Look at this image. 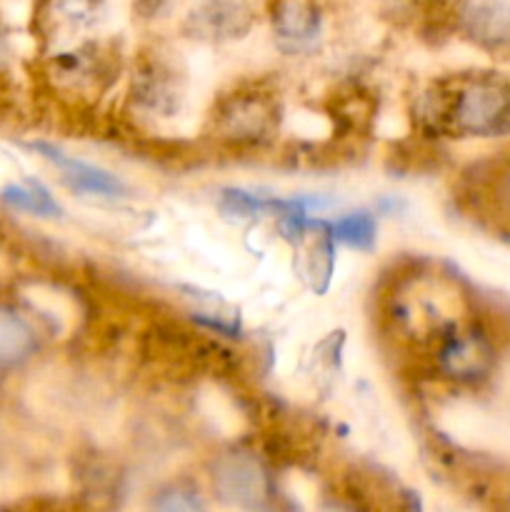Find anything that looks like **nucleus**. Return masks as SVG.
Wrapping results in <instances>:
<instances>
[{
    "mask_svg": "<svg viewBox=\"0 0 510 512\" xmlns=\"http://www.w3.org/2000/svg\"><path fill=\"white\" fill-rule=\"evenodd\" d=\"M450 118L460 133H505L510 128V88L495 80H475L455 95Z\"/></svg>",
    "mask_w": 510,
    "mask_h": 512,
    "instance_id": "f257e3e1",
    "label": "nucleus"
},
{
    "mask_svg": "<svg viewBox=\"0 0 510 512\" xmlns=\"http://www.w3.org/2000/svg\"><path fill=\"white\" fill-rule=\"evenodd\" d=\"M213 488L225 503L258 508L270 495V478L260 460L248 453H228L215 463Z\"/></svg>",
    "mask_w": 510,
    "mask_h": 512,
    "instance_id": "f03ea898",
    "label": "nucleus"
},
{
    "mask_svg": "<svg viewBox=\"0 0 510 512\" xmlns=\"http://www.w3.org/2000/svg\"><path fill=\"white\" fill-rule=\"evenodd\" d=\"M33 148L60 170V175H63V180L70 188L80 190L85 195H100V198H118V195H125L123 180L115 178L108 170L95 168V165L85 163V160L70 158L63 150L53 148L48 143H35Z\"/></svg>",
    "mask_w": 510,
    "mask_h": 512,
    "instance_id": "7ed1b4c3",
    "label": "nucleus"
},
{
    "mask_svg": "<svg viewBox=\"0 0 510 512\" xmlns=\"http://www.w3.org/2000/svg\"><path fill=\"white\" fill-rule=\"evenodd\" d=\"M463 30L485 48L510 43V0H463L460 3Z\"/></svg>",
    "mask_w": 510,
    "mask_h": 512,
    "instance_id": "20e7f679",
    "label": "nucleus"
},
{
    "mask_svg": "<svg viewBox=\"0 0 510 512\" xmlns=\"http://www.w3.org/2000/svg\"><path fill=\"white\" fill-rule=\"evenodd\" d=\"M38 350V335L23 313L0 305V373H10L28 363Z\"/></svg>",
    "mask_w": 510,
    "mask_h": 512,
    "instance_id": "39448f33",
    "label": "nucleus"
},
{
    "mask_svg": "<svg viewBox=\"0 0 510 512\" xmlns=\"http://www.w3.org/2000/svg\"><path fill=\"white\" fill-rule=\"evenodd\" d=\"M440 368L458 380H475L490 368V350L478 335H453L440 348Z\"/></svg>",
    "mask_w": 510,
    "mask_h": 512,
    "instance_id": "423d86ee",
    "label": "nucleus"
},
{
    "mask_svg": "<svg viewBox=\"0 0 510 512\" xmlns=\"http://www.w3.org/2000/svg\"><path fill=\"white\" fill-rule=\"evenodd\" d=\"M0 198H3V203L10 205V208L38 215V218H55V215H60V205L55 203L53 195H50L43 185L35 183V180L8 185V188H3Z\"/></svg>",
    "mask_w": 510,
    "mask_h": 512,
    "instance_id": "0eeeda50",
    "label": "nucleus"
},
{
    "mask_svg": "<svg viewBox=\"0 0 510 512\" xmlns=\"http://www.w3.org/2000/svg\"><path fill=\"white\" fill-rule=\"evenodd\" d=\"M330 235L348 248L370 250L375 245V220L370 213H350L330 225Z\"/></svg>",
    "mask_w": 510,
    "mask_h": 512,
    "instance_id": "6e6552de",
    "label": "nucleus"
},
{
    "mask_svg": "<svg viewBox=\"0 0 510 512\" xmlns=\"http://www.w3.org/2000/svg\"><path fill=\"white\" fill-rule=\"evenodd\" d=\"M278 30L280 35H285V38H293V40L310 38L315 30V15L300 3L283 5V10L278 13Z\"/></svg>",
    "mask_w": 510,
    "mask_h": 512,
    "instance_id": "1a4fd4ad",
    "label": "nucleus"
},
{
    "mask_svg": "<svg viewBox=\"0 0 510 512\" xmlns=\"http://www.w3.org/2000/svg\"><path fill=\"white\" fill-rule=\"evenodd\" d=\"M185 495L188 493H183V490H173V493H165V498L163 500H158V508H165V510H193V508H198V500L195 498H188L185 500Z\"/></svg>",
    "mask_w": 510,
    "mask_h": 512,
    "instance_id": "9d476101",
    "label": "nucleus"
},
{
    "mask_svg": "<svg viewBox=\"0 0 510 512\" xmlns=\"http://www.w3.org/2000/svg\"><path fill=\"white\" fill-rule=\"evenodd\" d=\"M10 55H13V48H10V38H8V28L0 20V73L10 65Z\"/></svg>",
    "mask_w": 510,
    "mask_h": 512,
    "instance_id": "9b49d317",
    "label": "nucleus"
}]
</instances>
